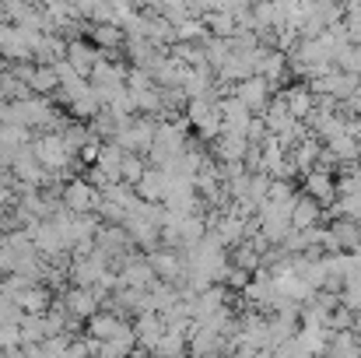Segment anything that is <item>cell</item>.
<instances>
[{
	"instance_id": "obj_1",
	"label": "cell",
	"mask_w": 361,
	"mask_h": 358,
	"mask_svg": "<svg viewBox=\"0 0 361 358\" xmlns=\"http://www.w3.org/2000/svg\"><path fill=\"white\" fill-rule=\"evenodd\" d=\"M309 190H312V197H319V201H330V197H334L326 176H312V179H309Z\"/></svg>"
},
{
	"instance_id": "obj_2",
	"label": "cell",
	"mask_w": 361,
	"mask_h": 358,
	"mask_svg": "<svg viewBox=\"0 0 361 358\" xmlns=\"http://www.w3.org/2000/svg\"><path fill=\"white\" fill-rule=\"evenodd\" d=\"M312 218H316V208L312 204H298L295 208V225H312Z\"/></svg>"
}]
</instances>
